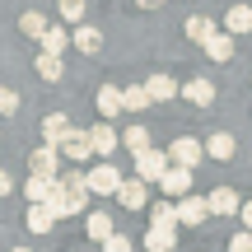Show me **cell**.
<instances>
[{
	"label": "cell",
	"instance_id": "6da1fadb",
	"mask_svg": "<svg viewBox=\"0 0 252 252\" xmlns=\"http://www.w3.org/2000/svg\"><path fill=\"white\" fill-rule=\"evenodd\" d=\"M168 168H173V163H168V150H145V154H135V178H140V182H159Z\"/></svg>",
	"mask_w": 252,
	"mask_h": 252
},
{
	"label": "cell",
	"instance_id": "7a4b0ae2",
	"mask_svg": "<svg viewBox=\"0 0 252 252\" xmlns=\"http://www.w3.org/2000/svg\"><path fill=\"white\" fill-rule=\"evenodd\" d=\"M117 187H122V168H112V163L89 168V196H117Z\"/></svg>",
	"mask_w": 252,
	"mask_h": 252
},
{
	"label": "cell",
	"instance_id": "3957f363",
	"mask_svg": "<svg viewBox=\"0 0 252 252\" xmlns=\"http://www.w3.org/2000/svg\"><path fill=\"white\" fill-rule=\"evenodd\" d=\"M168 163H173V168H196V163H201V140L178 135V140L168 145Z\"/></svg>",
	"mask_w": 252,
	"mask_h": 252
},
{
	"label": "cell",
	"instance_id": "277c9868",
	"mask_svg": "<svg viewBox=\"0 0 252 252\" xmlns=\"http://www.w3.org/2000/svg\"><path fill=\"white\" fill-rule=\"evenodd\" d=\"M56 150H61L70 163H84V159L94 154V145H89V131H75V126H70V131L61 135V145H56Z\"/></svg>",
	"mask_w": 252,
	"mask_h": 252
},
{
	"label": "cell",
	"instance_id": "5b68a950",
	"mask_svg": "<svg viewBox=\"0 0 252 252\" xmlns=\"http://www.w3.org/2000/svg\"><path fill=\"white\" fill-rule=\"evenodd\" d=\"M28 168H33L37 178H56V168H61V150H56V145H42V150H33Z\"/></svg>",
	"mask_w": 252,
	"mask_h": 252
},
{
	"label": "cell",
	"instance_id": "8992f818",
	"mask_svg": "<svg viewBox=\"0 0 252 252\" xmlns=\"http://www.w3.org/2000/svg\"><path fill=\"white\" fill-rule=\"evenodd\" d=\"M206 206H210V215H238V210H243V201H238L234 187H215V191L206 196Z\"/></svg>",
	"mask_w": 252,
	"mask_h": 252
},
{
	"label": "cell",
	"instance_id": "52a82bcc",
	"mask_svg": "<svg viewBox=\"0 0 252 252\" xmlns=\"http://www.w3.org/2000/svg\"><path fill=\"white\" fill-rule=\"evenodd\" d=\"M89 145H94V154H98V159H108V154L122 145V135L112 131L108 122H98V126H89Z\"/></svg>",
	"mask_w": 252,
	"mask_h": 252
},
{
	"label": "cell",
	"instance_id": "ba28073f",
	"mask_svg": "<svg viewBox=\"0 0 252 252\" xmlns=\"http://www.w3.org/2000/svg\"><path fill=\"white\" fill-rule=\"evenodd\" d=\"M145 196H150V191H145V182H140V178H122V187H117V206L140 210V206H145Z\"/></svg>",
	"mask_w": 252,
	"mask_h": 252
},
{
	"label": "cell",
	"instance_id": "9c48e42d",
	"mask_svg": "<svg viewBox=\"0 0 252 252\" xmlns=\"http://www.w3.org/2000/svg\"><path fill=\"white\" fill-rule=\"evenodd\" d=\"M206 215H210L206 196H182V201H178V224H201Z\"/></svg>",
	"mask_w": 252,
	"mask_h": 252
},
{
	"label": "cell",
	"instance_id": "30bf717a",
	"mask_svg": "<svg viewBox=\"0 0 252 252\" xmlns=\"http://www.w3.org/2000/svg\"><path fill=\"white\" fill-rule=\"evenodd\" d=\"M224 33L229 37H243V33H252V5H234L224 14Z\"/></svg>",
	"mask_w": 252,
	"mask_h": 252
},
{
	"label": "cell",
	"instance_id": "8fae6325",
	"mask_svg": "<svg viewBox=\"0 0 252 252\" xmlns=\"http://www.w3.org/2000/svg\"><path fill=\"white\" fill-rule=\"evenodd\" d=\"M145 89H150V103H168V98H178V80L173 75H154V80H145Z\"/></svg>",
	"mask_w": 252,
	"mask_h": 252
},
{
	"label": "cell",
	"instance_id": "7c38bea8",
	"mask_svg": "<svg viewBox=\"0 0 252 252\" xmlns=\"http://www.w3.org/2000/svg\"><path fill=\"white\" fill-rule=\"evenodd\" d=\"M159 187H163V196H187V187H191V168H168L159 178Z\"/></svg>",
	"mask_w": 252,
	"mask_h": 252
},
{
	"label": "cell",
	"instance_id": "4fadbf2b",
	"mask_svg": "<svg viewBox=\"0 0 252 252\" xmlns=\"http://www.w3.org/2000/svg\"><path fill=\"white\" fill-rule=\"evenodd\" d=\"M84 234H89L94 243H108V238H112V215H108V210H94V215L84 220Z\"/></svg>",
	"mask_w": 252,
	"mask_h": 252
},
{
	"label": "cell",
	"instance_id": "5bb4252c",
	"mask_svg": "<svg viewBox=\"0 0 252 252\" xmlns=\"http://www.w3.org/2000/svg\"><path fill=\"white\" fill-rule=\"evenodd\" d=\"M70 131V117L65 112H52V117H42V145H61V135Z\"/></svg>",
	"mask_w": 252,
	"mask_h": 252
},
{
	"label": "cell",
	"instance_id": "9a60e30c",
	"mask_svg": "<svg viewBox=\"0 0 252 252\" xmlns=\"http://www.w3.org/2000/svg\"><path fill=\"white\" fill-rule=\"evenodd\" d=\"M37 42H42V52H47V56H61L65 47H70V33H65V28H56V24H47V33L37 37Z\"/></svg>",
	"mask_w": 252,
	"mask_h": 252
},
{
	"label": "cell",
	"instance_id": "2e32d148",
	"mask_svg": "<svg viewBox=\"0 0 252 252\" xmlns=\"http://www.w3.org/2000/svg\"><path fill=\"white\" fill-rule=\"evenodd\" d=\"M56 220H61V215H56V210L47 206V201H42V206H28V229H33V234H47V229H52Z\"/></svg>",
	"mask_w": 252,
	"mask_h": 252
},
{
	"label": "cell",
	"instance_id": "e0dca14e",
	"mask_svg": "<svg viewBox=\"0 0 252 252\" xmlns=\"http://www.w3.org/2000/svg\"><path fill=\"white\" fill-rule=\"evenodd\" d=\"M98 112H103V117H117V112H126L117 84H103V89H98Z\"/></svg>",
	"mask_w": 252,
	"mask_h": 252
},
{
	"label": "cell",
	"instance_id": "ac0fdd59",
	"mask_svg": "<svg viewBox=\"0 0 252 252\" xmlns=\"http://www.w3.org/2000/svg\"><path fill=\"white\" fill-rule=\"evenodd\" d=\"M234 150H238V145H234V135H229V131H215L206 140V154H210V159H234Z\"/></svg>",
	"mask_w": 252,
	"mask_h": 252
},
{
	"label": "cell",
	"instance_id": "d6986e66",
	"mask_svg": "<svg viewBox=\"0 0 252 252\" xmlns=\"http://www.w3.org/2000/svg\"><path fill=\"white\" fill-rule=\"evenodd\" d=\"M182 33H187L191 42H201V47H206L210 37H215V24H210V19H201V14H191L187 24H182Z\"/></svg>",
	"mask_w": 252,
	"mask_h": 252
},
{
	"label": "cell",
	"instance_id": "ffe728a7",
	"mask_svg": "<svg viewBox=\"0 0 252 252\" xmlns=\"http://www.w3.org/2000/svg\"><path fill=\"white\" fill-rule=\"evenodd\" d=\"M182 94H187L196 108H210V103H215V84H210V80H191V84H182Z\"/></svg>",
	"mask_w": 252,
	"mask_h": 252
},
{
	"label": "cell",
	"instance_id": "44dd1931",
	"mask_svg": "<svg viewBox=\"0 0 252 252\" xmlns=\"http://www.w3.org/2000/svg\"><path fill=\"white\" fill-rule=\"evenodd\" d=\"M70 42L80 47L84 56H94V52L103 47V33H98V28H89V24H84V28H75V33H70Z\"/></svg>",
	"mask_w": 252,
	"mask_h": 252
},
{
	"label": "cell",
	"instance_id": "7402d4cb",
	"mask_svg": "<svg viewBox=\"0 0 252 252\" xmlns=\"http://www.w3.org/2000/svg\"><path fill=\"white\" fill-rule=\"evenodd\" d=\"M145 248H150V252H173V248H178V234H173V229H154V224H150Z\"/></svg>",
	"mask_w": 252,
	"mask_h": 252
},
{
	"label": "cell",
	"instance_id": "603a6c76",
	"mask_svg": "<svg viewBox=\"0 0 252 252\" xmlns=\"http://www.w3.org/2000/svg\"><path fill=\"white\" fill-rule=\"evenodd\" d=\"M52 187H56V178H37V173H33V178H28V187H24V196L33 201V206H42V201L52 196Z\"/></svg>",
	"mask_w": 252,
	"mask_h": 252
},
{
	"label": "cell",
	"instance_id": "cb8c5ba5",
	"mask_svg": "<svg viewBox=\"0 0 252 252\" xmlns=\"http://www.w3.org/2000/svg\"><path fill=\"white\" fill-rule=\"evenodd\" d=\"M150 224L154 229H178V206H168V201L150 206Z\"/></svg>",
	"mask_w": 252,
	"mask_h": 252
},
{
	"label": "cell",
	"instance_id": "d4e9b609",
	"mask_svg": "<svg viewBox=\"0 0 252 252\" xmlns=\"http://www.w3.org/2000/svg\"><path fill=\"white\" fill-rule=\"evenodd\" d=\"M122 140H126V150H131V154L154 150V145H150V126H126V135H122Z\"/></svg>",
	"mask_w": 252,
	"mask_h": 252
},
{
	"label": "cell",
	"instance_id": "484cf974",
	"mask_svg": "<svg viewBox=\"0 0 252 252\" xmlns=\"http://www.w3.org/2000/svg\"><path fill=\"white\" fill-rule=\"evenodd\" d=\"M122 103H126V112L150 108V89H145V84H126V89H122Z\"/></svg>",
	"mask_w": 252,
	"mask_h": 252
},
{
	"label": "cell",
	"instance_id": "4316f807",
	"mask_svg": "<svg viewBox=\"0 0 252 252\" xmlns=\"http://www.w3.org/2000/svg\"><path fill=\"white\" fill-rule=\"evenodd\" d=\"M206 56H210V61H229V56H234V37H229V33H215L206 42Z\"/></svg>",
	"mask_w": 252,
	"mask_h": 252
},
{
	"label": "cell",
	"instance_id": "83f0119b",
	"mask_svg": "<svg viewBox=\"0 0 252 252\" xmlns=\"http://www.w3.org/2000/svg\"><path fill=\"white\" fill-rule=\"evenodd\" d=\"M19 33H24V37H42L47 33V14H37V9L19 14Z\"/></svg>",
	"mask_w": 252,
	"mask_h": 252
},
{
	"label": "cell",
	"instance_id": "f1b7e54d",
	"mask_svg": "<svg viewBox=\"0 0 252 252\" xmlns=\"http://www.w3.org/2000/svg\"><path fill=\"white\" fill-rule=\"evenodd\" d=\"M37 75H42V80H52V84H56V80H61V75H65V65H61V56H47V52H42V56H37Z\"/></svg>",
	"mask_w": 252,
	"mask_h": 252
},
{
	"label": "cell",
	"instance_id": "f546056e",
	"mask_svg": "<svg viewBox=\"0 0 252 252\" xmlns=\"http://www.w3.org/2000/svg\"><path fill=\"white\" fill-rule=\"evenodd\" d=\"M19 112V94L14 89H0V117H14Z\"/></svg>",
	"mask_w": 252,
	"mask_h": 252
},
{
	"label": "cell",
	"instance_id": "4dcf8cb0",
	"mask_svg": "<svg viewBox=\"0 0 252 252\" xmlns=\"http://www.w3.org/2000/svg\"><path fill=\"white\" fill-rule=\"evenodd\" d=\"M229 252H252V229H243V234L229 238Z\"/></svg>",
	"mask_w": 252,
	"mask_h": 252
},
{
	"label": "cell",
	"instance_id": "1f68e13d",
	"mask_svg": "<svg viewBox=\"0 0 252 252\" xmlns=\"http://www.w3.org/2000/svg\"><path fill=\"white\" fill-rule=\"evenodd\" d=\"M61 19H84V0H61Z\"/></svg>",
	"mask_w": 252,
	"mask_h": 252
},
{
	"label": "cell",
	"instance_id": "d6a6232c",
	"mask_svg": "<svg viewBox=\"0 0 252 252\" xmlns=\"http://www.w3.org/2000/svg\"><path fill=\"white\" fill-rule=\"evenodd\" d=\"M103 252H135V248H131V238H122V234H112L108 243H103Z\"/></svg>",
	"mask_w": 252,
	"mask_h": 252
},
{
	"label": "cell",
	"instance_id": "836d02e7",
	"mask_svg": "<svg viewBox=\"0 0 252 252\" xmlns=\"http://www.w3.org/2000/svg\"><path fill=\"white\" fill-rule=\"evenodd\" d=\"M9 187H14V182H9V173L0 168V196H9Z\"/></svg>",
	"mask_w": 252,
	"mask_h": 252
},
{
	"label": "cell",
	"instance_id": "e575fe53",
	"mask_svg": "<svg viewBox=\"0 0 252 252\" xmlns=\"http://www.w3.org/2000/svg\"><path fill=\"white\" fill-rule=\"evenodd\" d=\"M238 215H243V224L252 229V201H243V210H238Z\"/></svg>",
	"mask_w": 252,
	"mask_h": 252
},
{
	"label": "cell",
	"instance_id": "d590c367",
	"mask_svg": "<svg viewBox=\"0 0 252 252\" xmlns=\"http://www.w3.org/2000/svg\"><path fill=\"white\" fill-rule=\"evenodd\" d=\"M135 5H140V9H159L163 0H135Z\"/></svg>",
	"mask_w": 252,
	"mask_h": 252
},
{
	"label": "cell",
	"instance_id": "8d00e7d4",
	"mask_svg": "<svg viewBox=\"0 0 252 252\" xmlns=\"http://www.w3.org/2000/svg\"><path fill=\"white\" fill-rule=\"evenodd\" d=\"M14 252H28V248H14Z\"/></svg>",
	"mask_w": 252,
	"mask_h": 252
}]
</instances>
